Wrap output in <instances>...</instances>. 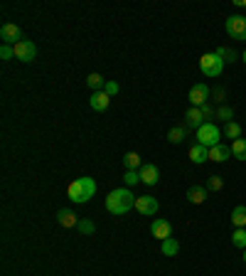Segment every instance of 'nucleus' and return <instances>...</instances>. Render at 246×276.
Listing matches in <instances>:
<instances>
[{
	"label": "nucleus",
	"instance_id": "1",
	"mask_svg": "<svg viewBox=\"0 0 246 276\" xmlns=\"http://www.w3.org/2000/svg\"><path fill=\"white\" fill-rule=\"evenodd\" d=\"M133 207H136V197L128 188H118V190H111L106 195V210L111 215H126Z\"/></svg>",
	"mask_w": 246,
	"mask_h": 276
},
{
	"label": "nucleus",
	"instance_id": "2",
	"mask_svg": "<svg viewBox=\"0 0 246 276\" xmlns=\"http://www.w3.org/2000/svg\"><path fill=\"white\" fill-rule=\"evenodd\" d=\"M200 69H202V74L205 77H219L222 74V69H224V59L217 55V52H207V55L200 57Z\"/></svg>",
	"mask_w": 246,
	"mask_h": 276
},
{
	"label": "nucleus",
	"instance_id": "3",
	"mask_svg": "<svg viewBox=\"0 0 246 276\" xmlns=\"http://www.w3.org/2000/svg\"><path fill=\"white\" fill-rule=\"evenodd\" d=\"M219 138H222V131L212 121H207V124H202L197 128V143H202L205 148H214L219 143Z\"/></svg>",
	"mask_w": 246,
	"mask_h": 276
},
{
	"label": "nucleus",
	"instance_id": "4",
	"mask_svg": "<svg viewBox=\"0 0 246 276\" xmlns=\"http://www.w3.org/2000/svg\"><path fill=\"white\" fill-rule=\"evenodd\" d=\"M227 32L234 40H246V17L244 15H232L227 17Z\"/></svg>",
	"mask_w": 246,
	"mask_h": 276
},
{
	"label": "nucleus",
	"instance_id": "5",
	"mask_svg": "<svg viewBox=\"0 0 246 276\" xmlns=\"http://www.w3.org/2000/svg\"><path fill=\"white\" fill-rule=\"evenodd\" d=\"M15 50V57L20 59V62H35V57H37V47H35V42H30V40H22V42H17L13 47Z\"/></svg>",
	"mask_w": 246,
	"mask_h": 276
},
{
	"label": "nucleus",
	"instance_id": "6",
	"mask_svg": "<svg viewBox=\"0 0 246 276\" xmlns=\"http://www.w3.org/2000/svg\"><path fill=\"white\" fill-rule=\"evenodd\" d=\"M136 210L140 215H145V217H153L160 210V202L155 197H151V195H140V197H136Z\"/></svg>",
	"mask_w": 246,
	"mask_h": 276
},
{
	"label": "nucleus",
	"instance_id": "7",
	"mask_svg": "<svg viewBox=\"0 0 246 276\" xmlns=\"http://www.w3.org/2000/svg\"><path fill=\"white\" fill-rule=\"evenodd\" d=\"M0 40H3V44H17V42H22V32H20V28L15 25V22H5L3 28H0Z\"/></svg>",
	"mask_w": 246,
	"mask_h": 276
},
{
	"label": "nucleus",
	"instance_id": "8",
	"mask_svg": "<svg viewBox=\"0 0 246 276\" xmlns=\"http://www.w3.org/2000/svg\"><path fill=\"white\" fill-rule=\"evenodd\" d=\"M209 101V86H207L205 82H200V84H192V89H190V104L192 106H202V104H207Z\"/></svg>",
	"mask_w": 246,
	"mask_h": 276
},
{
	"label": "nucleus",
	"instance_id": "9",
	"mask_svg": "<svg viewBox=\"0 0 246 276\" xmlns=\"http://www.w3.org/2000/svg\"><path fill=\"white\" fill-rule=\"evenodd\" d=\"M151 235L155 237V239H160V242H165V239H170L173 237V224L167 220H153V224H151Z\"/></svg>",
	"mask_w": 246,
	"mask_h": 276
},
{
	"label": "nucleus",
	"instance_id": "10",
	"mask_svg": "<svg viewBox=\"0 0 246 276\" xmlns=\"http://www.w3.org/2000/svg\"><path fill=\"white\" fill-rule=\"evenodd\" d=\"M67 195H69V200H71L74 205H84V202H89V200H86V193H84L82 180H74V182L67 188Z\"/></svg>",
	"mask_w": 246,
	"mask_h": 276
},
{
	"label": "nucleus",
	"instance_id": "11",
	"mask_svg": "<svg viewBox=\"0 0 246 276\" xmlns=\"http://www.w3.org/2000/svg\"><path fill=\"white\" fill-rule=\"evenodd\" d=\"M202 124H207L205 116H202V111L197 109V106H192V109L185 113V126H187V131H190V128L192 131H197Z\"/></svg>",
	"mask_w": 246,
	"mask_h": 276
},
{
	"label": "nucleus",
	"instance_id": "12",
	"mask_svg": "<svg viewBox=\"0 0 246 276\" xmlns=\"http://www.w3.org/2000/svg\"><path fill=\"white\" fill-rule=\"evenodd\" d=\"M109 104H111V97L104 91V89H101V91H94L91 99H89V106H91L94 111H106L109 109Z\"/></svg>",
	"mask_w": 246,
	"mask_h": 276
},
{
	"label": "nucleus",
	"instance_id": "13",
	"mask_svg": "<svg viewBox=\"0 0 246 276\" xmlns=\"http://www.w3.org/2000/svg\"><path fill=\"white\" fill-rule=\"evenodd\" d=\"M190 160L192 163H197V166H202L209 160V148H205L202 143H192L190 146Z\"/></svg>",
	"mask_w": 246,
	"mask_h": 276
},
{
	"label": "nucleus",
	"instance_id": "14",
	"mask_svg": "<svg viewBox=\"0 0 246 276\" xmlns=\"http://www.w3.org/2000/svg\"><path fill=\"white\" fill-rule=\"evenodd\" d=\"M138 173H140V182H145V185H155L160 180V173H158V168L153 166V163H145Z\"/></svg>",
	"mask_w": 246,
	"mask_h": 276
},
{
	"label": "nucleus",
	"instance_id": "15",
	"mask_svg": "<svg viewBox=\"0 0 246 276\" xmlns=\"http://www.w3.org/2000/svg\"><path fill=\"white\" fill-rule=\"evenodd\" d=\"M229 155H232V148L224 143H217L214 148H209V160H214V163H224Z\"/></svg>",
	"mask_w": 246,
	"mask_h": 276
},
{
	"label": "nucleus",
	"instance_id": "16",
	"mask_svg": "<svg viewBox=\"0 0 246 276\" xmlns=\"http://www.w3.org/2000/svg\"><path fill=\"white\" fill-rule=\"evenodd\" d=\"M57 222H59L62 227L71 229V227H77V224H79V217H77L71 210H59V212H57Z\"/></svg>",
	"mask_w": 246,
	"mask_h": 276
},
{
	"label": "nucleus",
	"instance_id": "17",
	"mask_svg": "<svg viewBox=\"0 0 246 276\" xmlns=\"http://www.w3.org/2000/svg\"><path fill=\"white\" fill-rule=\"evenodd\" d=\"M207 193H209V190L202 188V185H192L190 190H187V200H190L192 205H202L207 200Z\"/></svg>",
	"mask_w": 246,
	"mask_h": 276
},
{
	"label": "nucleus",
	"instance_id": "18",
	"mask_svg": "<svg viewBox=\"0 0 246 276\" xmlns=\"http://www.w3.org/2000/svg\"><path fill=\"white\" fill-rule=\"evenodd\" d=\"M232 224L236 227V229H246V205L234 207V212H232Z\"/></svg>",
	"mask_w": 246,
	"mask_h": 276
},
{
	"label": "nucleus",
	"instance_id": "19",
	"mask_svg": "<svg viewBox=\"0 0 246 276\" xmlns=\"http://www.w3.org/2000/svg\"><path fill=\"white\" fill-rule=\"evenodd\" d=\"M185 138H187V126H173L167 131V141L170 143H182Z\"/></svg>",
	"mask_w": 246,
	"mask_h": 276
},
{
	"label": "nucleus",
	"instance_id": "20",
	"mask_svg": "<svg viewBox=\"0 0 246 276\" xmlns=\"http://www.w3.org/2000/svg\"><path fill=\"white\" fill-rule=\"evenodd\" d=\"M123 166H126V170H140L143 168V163H140V155L138 153H126L123 155Z\"/></svg>",
	"mask_w": 246,
	"mask_h": 276
},
{
	"label": "nucleus",
	"instance_id": "21",
	"mask_svg": "<svg viewBox=\"0 0 246 276\" xmlns=\"http://www.w3.org/2000/svg\"><path fill=\"white\" fill-rule=\"evenodd\" d=\"M232 155L236 160H246V138H236L232 143Z\"/></svg>",
	"mask_w": 246,
	"mask_h": 276
},
{
	"label": "nucleus",
	"instance_id": "22",
	"mask_svg": "<svg viewBox=\"0 0 246 276\" xmlns=\"http://www.w3.org/2000/svg\"><path fill=\"white\" fill-rule=\"evenodd\" d=\"M160 251H163L165 257H175V254L180 251V242H178V239H173V237H170V239H165V242H163V247H160Z\"/></svg>",
	"mask_w": 246,
	"mask_h": 276
},
{
	"label": "nucleus",
	"instance_id": "23",
	"mask_svg": "<svg viewBox=\"0 0 246 276\" xmlns=\"http://www.w3.org/2000/svg\"><path fill=\"white\" fill-rule=\"evenodd\" d=\"M104 77H101V74H89V77H86V86H89V89H91V91H101V86H104Z\"/></svg>",
	"mask_w": 246,
	"mask_h": 276
},
{
	"label": "nucleus",
	"instance_id": "24",
	"mask_svg": "<svg viewBox=\"0 0 246 276\" xmlns=\"http://www.w3.org/2000/svg\"><path fill=\"white\" fill-rule=\"evenodd\" d=\"M224 136L234 138V141H236V138H241V126L236 124V121H229V124L224 126Z\"/></svg>",
	"mask_w": 246,
	"mask_h": 276
},
{
	"label": "nucleus",
	"instance_id": "25",
	"mask_svg": "<svg viewBox=\"0 0 246 276\" xmlns=\"http://www.w3.org/2000/svg\"><path fill=\"white\" fill-rule=\"evenodd\" d=\"M123 182H126V188H136L138 182H140V173H138V170H126Z\"/></svg>",
	"mask_w": 246,
	"mask_h": 276
},
{
	"label": "nucleus",
	"instance_id": "26",
	"mask_svg": "<svg viewBox=\"0 0 246 276\" xmlns=\"http://www.w3.org/2000/svg\"><path fill=\"white\" fill-rule=\"evenodd\" d=\"M232 244L234 247H239V249H246V229H234Z\"/></svg>",
	"mask_w": 246,
	"mask_h": 276
},
{
	"label": "nucleus",
	"instance_id": "27",
	"mask_svg": "<svg viewBox=\"0 0 246 276\" xmlns=\"http://www.w3.org/2000/svg\"><path fill=\"white\" fill-rule=\"evenodd\" d=\"M217 119H219V121H224V124H229V121L234 119V109H232V106H219V109H217Z\"/></svg>",
	"mask_w": 246,
	"mask_h": 276
},
{
	"label": "nucleus",
	"instance_id": "28",
	"mask_svg": "<svg viewBox=\"0 0 246 276\" xmlns=\"http://www.w3.org/2000/svg\"><path fill=\"white\" fill-rule=\"evenodd\" d=\"M79 180H82V185H84L86 200H91V197H94V193H96V182H94V178H79Z\"/></svg>",
	"mask_w": 246,
	"mask_h": 276
},
{
	"label": "nucleus",
	"instance_id": "29",
	"mask_svg": "<svg viewBox=\"0 0 246 276\" xmlns=\"http://www.w3.org/2000/svg\"><path fill=\"white\" fill-rule=\"evenodd\" d=\"M207 190H212V193H219L222 188H224V180L219 178V175H212V178L207 180V185H205Z\"/></svg>",
	"mask_w": 246,
	"mask_h": 276
},
{
	"label": "nucleus",
	"instance_id": "30",
	"mask_svg": "<svg viewBox=\"0 0 246 276\" xmlns=\"http://www.w3.org/2000/svg\"><path fill=\"white\" fill-rule=\"evenodd\" d=\"M77 229H79L82 235H94V232H96V224H94L91 220H79Z\"/></svg>",
	"mask_w": 246,
	"mask_h": 276
},
{
	"label": "nucleus",
	"instance_id": "31",
	"mask_svg": "<svg viewBox=\"0 0 246 276\" xmlns=\"http://www.w3.org/2000/svg\"><path fill=\"white\" fill-rule=\"evenodd\" d=\"M217 55L224 59V62H236V52H234L232 47H219Z\"/></svg>",
	"mask_w": 246,
	"mask_h": 276
},
{
	"label": "nucleus",
	"instance_id": "32",
	"mask_svg": "<svg viewBox=\"0 0 246 276\" xmlns=\"http://www.w3.org/2000/svg\"><path fill=\"white\" fill-rule=\"evenodd\" d=\"M104 91H106V94L113 99L116 94H118V91H121V86H118V82H106V84H104Z\"/></svg>",
	"mask_w": 246,
	"mask_h": 276
},
{
	"label": "nucleus",
	"instance_id": "33",
	"mask_svg": "<svg viewBox=\"0 0 246 276\" xmlns=\"http://www.w3.org/2000/svg\"><path fill=\"white\" fill-rule=\"evenodd\" d=\"M200 111H202V116H205V121H209L212 116H217V111L212 109V104H209V101H207V104H202V106H200Z\"/></svg>",
	"mask_w": 246,
	"mask_h": 276
},
{
	"label": "nucleus",
	"instance_id": "34",
	"mask_svg": "<svg viewBox=\"0 0 246 276\" xmlns=\"http://www.w3.org/2000/svg\"><path fill=\"white\" fill-rule=\"evenodd\" d=\"M0 57H3L5 62H8V59H13V57H15L13 44H3V47H0Z\"/></svg>",
	"mask_w": 246,
	"mask_h": 276
},
{
	"label": "nucleus",
	"instance_id": "35",
	"mask_svg": "<svg viewBox=\"0 0 246 276\" xmlns=\"http://www.w3.org/2000/svg\"><path fill=\"white\" fill-rule=\"evenodd\" d=\"M241 59H244V64H246V52H244V55H241Z\"/></svg>",
	"mask_w": 246,
	"mask_h": 276
},
{
	"label": "nucleus",
	"instance_id": "36",
	"mask_svg": "<svg viewBox=\"0 0 246 276\" xmlns=\"http://www.w3.org/2000/svg\"><path fill=\"white\" fill-rule=\"evenodd\" d=\"M244 264H246V249H244Z\"/></svg>",
	"mask_w": 246,
	"mask_h": 276
}]
</instances>
